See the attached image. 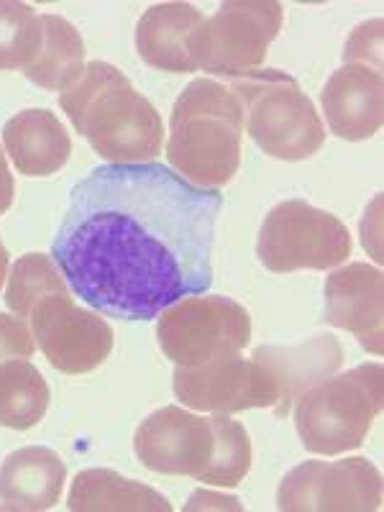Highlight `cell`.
<instances>
[{"label": "cell", "instance_id": "cell-1", "mask_svg": "<svg viewBox=\"0 0 384 512\" xmlns=\"http://www.w3.org/2000/svg\"><path fill=\"white\" fill-rule=\"evenodd\" d=\"M221 210V192L164 164H103L70 192L52 259L100 315L152 320L210 290Z\"/></svg>", "mask_w": 384, "mask_h": 512}, {"label": "cell", "instance_id": "cell-2", "mask_svg": "<svg viewBox=\"0 0 384 512\" xmlns=\"http://www.w3.org/2000/svg\"><path fill=\"white\" fill-rule=\"evenodd\" d=\"M134 451L152 472L192 477L210 487H236L251 469V438L239 420L203 418L177 405L141 420Z\"/></svg>", "mask_w": 384, "mask_h": 512}, {"label": "cell", "instance_id": "cell-3", "mask_svg": "<svg viewBox=\"0 0 384 512\" xmlns=\"http://www.w3.org/2000/svg\"><path fill=\"white\" fill-rule=\"evenodd\" d=\"M59 105L108 164H146L162 154V116L113 64H85L80 80L59 93Z\"/></svg>", "mask_w": 384, "mask_h": 512}, {"label": "cell", "instance_id": "cell-4", "mask_svg": "<svg viewBox=\"0 0 384 512\" xmlns=\"http://www.w3.org/2000/svg\"><path fill=\"white\" fill-rule=\"evenodd\" d=\"M244 105L231 88L210 77L192 80L169 113V169L190 185L221 190L241 164Z\"/></svg>", "mask_w": 384, "mask_h": 512}, {"label": "cell", "instance_id": "cell-5", "mask_svg": "<svg viewBox=\"0 0 384 512\" xmlns=\"http://www.w3.org/2000/svg\"><path fill=\"white\" fill-rule=\"evenodd\" d=\"M384 369L379 361L320 379L295 400V428L310 454H349L364 443L382 413Z\"/></svg>", "mask_w": 384, "mask_h": 512}, {"label": "cell", "instance_id": "cell-6", "mask_svg": "<svg viewBox=\"0 0 384 512\" xmlns=\"http://www.w3.org/2000/svg\"><path fill=\"white\" fill-rule=\"evenodd\" d=\"M231 93L244 105V128L267 157L303 162L326 144V126L313 100L282 70H254L233 80Z\"/></svg>", "mask_w": 384, "mask_h": 512}, {"label": "cell", "instance_id": "cell-7", "mask_svg": "<svg viewBox=\"0 0 384 512\" xmlns=\"http://www.w3.org/2000/svg\"><path fill=\"white\" fill-rule=\"evenodd\" d=\"M285 24V8L274 0H228L192 31L195 70L231 80L259 70Z\"/></svg>", "mask_w": 384, "mask_h": 512}, {"label": "cell", "instance_id": "cell-8", "mask_svg": "<svg viewBox=\"0 0 384 512\" xmlns=\"http://www.w3.org/2000/svg\"><path fill=\"white\" fill-rule=\"evenodd\" d=\"M157 341L175 367H198L241 354L251 341V315L226 295L182 297L157 315Z\"/></svg>", "mask_w": 384, "mask_h": 512}, {"label": "cell", "instance_id": "cell-9", "mask_svg": "<svg viewBox=\"0 0 384 512\" xmlns=\"http://www.w3.org/2000/svg\"><path fill=\"white\" fill-rule=\"evenodd\" d=\"M256 256L274 274L333 269L351 256V233L333 213L305 200H285L264 218Z\"/></svg>", "mask_w": 384, "mask_h": 512}, {"label": "cell", "instance_id": "cell-10", "mask_svg": "<svg viewBox=\"0 0 384 512\" xmlns=\"http://www.w3.org/2000/svg\"><path fill=\"white\" fill-rule=\"evenodd\" d=\"M285 512H374L382 507V474L364 456L305 461L277 487Z\"/></svg>", "mask_w": 384, "mask_h": 512}, {"label": "cell", "instance_id": "cell-11", "mask_svg": "<svg viewBox=\"0 0 384 512\" xmlns=\"http://www.w3.org/2000/svg\"><path fill=\"white\" fill-rule=\"evenodd\" d=\"M172 390L185 408L210 415H236L277 408L280 392L267 369L241 354L221 356L198 367H175Z\"/></svg>", "mask_w": 384, "mask_h": 512}, {"label": "cell", "instance_id": "cell-12", "mask_svg": "<svg viewBox=\"0 0 384 512\" xmlns=\"http://www.w3.org/2000/svg\"><path fill=\"white\" fill-rule=\"evenodd\" d=\"M36 344L57 372L88 374L113 351V328L98 310H85L72 292L44 297L29 318Z\"/></svg>", "mask_w": 384, "mask_h": 512}, {"label": "cell", "instance_id": "cell-13", "mask_svg": "<svg viewBox=\"0 0 384 512\" xmlns=\"http://www.w3.org/2000/svg\"><path fill=\"white\" fill-rule=\"evenodd\" d=\"M384 277L379 267L346 264L326 280V320L349 331L374 356H382Z\"/></svg>", "mask_w": 384, "mask_h": 512}, {"label": "cell", "instance_id": "cell-14", "mask_svg": "<svg viewBox=\"0 0 384 512\" xmlns=\"http://www.w3.org/2000/svg\"><path fill=\"white\" fill-rule=\"evenodd\" d=\"M331 134L344 141H367L382 128L384 77L364 64H341L320 93Z\"/></svg>", "mask_w": 384, "mask_h": 512}, {"label": "cell", "instance_id": "cell-15", "mask_svg": "<svg viewBox=\"0 0 384 512\" xmlns=\"http://www.w3.org/2000/svg\"><path fill=\"white\" fill-rule=\"evenodd\" d=\"M251 359L259 361L277 384L280 400L274 415L285 418L305 390L338 372L344 364V346L331 333H318L295 346H259Z\"/></svg>", "mask_w": 384, "mask_h": 512}, {"label": "cell", "instance_id": "cell-16", "mask_svg": "<svg viewBox=\"0 0 384 512\" xmlns=\"http://www.w3.org/2000/svg\"><path fill=\"white\" fill-rule=\"evenodd\" d=\"M3 146L24 177H49L70 162L72 139L47 108H26L3 126Z\"/></svg>", "mask_w": 384, "mask_h": 512}, {"label": "cell", "instance_id": "cell-17", "mask_svg": "<svg viewBox=\"0 0 384 512\" xmlns=\"http://www.w3.org/2000/svg\"><path fill=\"white\" fill-rule=\"evenodd\" d=\"M67 466L44 446L18 448L0 466V505L6 510H52L62 500Z\"/></svg>", "mask_w": 384, "mask_h": 512}, {"label": "cell", "instance_id": "cell-18", "mask_svg": "<svg viewBox=\"0 0 384 512\" xmlns=\"http://www.w3.org/2000/svg\"><path fill=\"white\" fill-rule=\"evenodd\" d=\"M205 21L203 13L192 3H157L136 24V52L141 62L162 72H198L192 64L190 41L192 31Z\"/></svg>", "mask_w": 384, "mask_h": 512}, {"label": "cell", "instance_id": "cell-19", "mask_svg": "<svg viewBox=\"0 0 384 512\" xmlns=\"http://www.w3.org/2000/svg\"><path fill=\"white\" fill-rule=\"evenodd\" d=\"M41 44L24 75L36 88L67 93L85 72V41L80 31L62 16L41 13Z\"/></svg>", "mask_w": 384, "mask_h": 512}, {"label": "cell", "instance_id": "cell-20", "mask_svg": "<svg viewBox=\"0 0 384 512\" xmlns=\"http://www.w3.org/2000/svg\"><path fill=\"white\" fill-rule=\"evenodd\" d=\"M67 507L75 512H169L172 502L113 469H85L72 482Z\"/></svg>", "mask_w": 384, "mask_h": 512}, {"label": "cell", "instance_id": "cell-21", "mask_svg": "<svg viewBox=\"0 0 384 512\" xmlns=\"http://www.w3.org/2000/svg\"><path fill=\"white\" fill-rule=\"evenodd\" d=\"M49 410V384L29 359L0 364V425L11 431H29Z\"/></svg>", "mask_w": 384, "mask_h": 512}, {"label": "cell", "instance_id": "cell-22", "mask_svg": "<svg viewBox=\"0 0 384 512\" xmlns=\"http://www.w3.org/2000/svg\"><path fill=\"white\" fill-rule=\"evenodd\" d=\"M57 292H72L57 262L47 254H26L13 264L8 274L6 305L13 315L29 320L36 305Z\"/></svg>", "mask_w": 384, "mask_h": 512}, {"label": "cell", "instance_id": "cell-23", "mask_svg": "<svg viewBox=\"0 0 384 512\" xmlns=\"http://www.w3.org/2000/svg\"><path fill=\"white\" fill-rule=\"evenodd\" d=\"M39 44L41 21L34 6L0 0V72L24 70Z\"/></svg>", "mask_w": 384, "mask_h": 512}, {"label": "cell", "instance_id": "cell-24", "mask_svg": "<svg viewBox=\"0 0 384 512\" xmlns=\"http://www.w3.org/2000/svg\"><path fill=\"white\" fill-rule=\"evenodd\" d=\"M382 18L356 26L344 47V64H364L382 72Z\"/></svg>", "mask_w": 384, "mask_h": 512}, {"label": "cell", "instance_id": "cell-25", "mask_svg": "<svg viewBox=\"0 0 384 512\" xmlns=\"http://www.w3.org/2000/svg\"><path fill=\"white\" fill-rule=\"evenodd\" d=\"M34 351L36 338L29 320L0 313V364L8 359H31Z\"/></svg>", "mask_w": 384, "mask_h": 512}, {"label": "cell", "instance_id": "cell-26", "mask_svg": "<svg viewBox=\"0 0 384 512\" xmlns=\"http://www.w3.org/2000/svg\"><path fill=\"white\" fill-rule=\"evenodd\" d=\"M13 192H16V185H13L11 167H8L6 152L0 149V216L11 208L13 203Z\"/></svg>", "mask_w": 384, "mask_h": 512}, {"label": "cell", "instance_id": "cell-27", "mask_svg": "<svg viewBox=\"0 0 384 512\" xmlns=\"http://www.w3.org/2000/svg\"><path fill=\"white\" fill-rule=\"evenodd\" d=\"M6 277H8V249L3 246V241H0V287H3Z\"/></svg>", "mask_w": 384, "mask_h": 512}]
</instances>
